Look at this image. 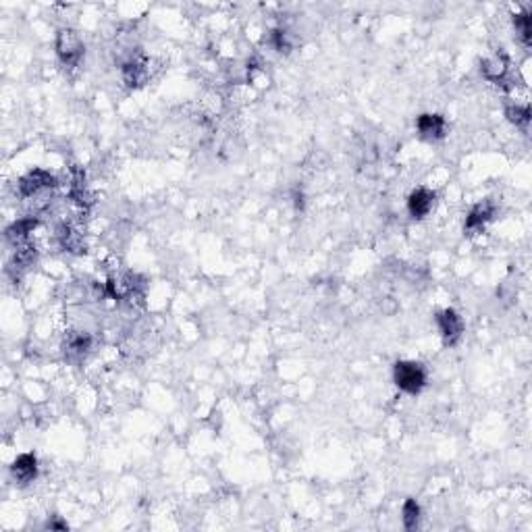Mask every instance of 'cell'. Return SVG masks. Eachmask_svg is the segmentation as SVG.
Segmentation results:
<instances>
[{"label": "cell", "instance_id": "6da1fadb", "mask_svg": "<svg viewBox=\"0 0 532 532\" xmlns=\"http://www.w3.org/2000/svg\"><path fill=\"white\" fill-rule=\"evenodd\" d=\"M393 378H395V385L410 395L420 393L422 387L427 385V372L422 364L418 362H397L393 370Z\"/></svg>", "mask_w": 532, "mask_h": 532}, {"label": "cell", "instance_id": "7a4b0ae2", "mask_svg": "<svg viewBox=\"0 0 532 532\" xmlns=\"http://www.w3.org/2000/svg\"><path fill=\"white\" fill-rule=\"evenodd\" d=\"M57 54L65 65H77L84 57V44L73 29H61L57 36Z\"/></svg>", "mask_w": 532, "mask_h": 532}, {"label": "cell", "instance_id": "3957f363", "mask_svg": "<svg viewBox=\"0 0 532 532\" xmlns=\"http://www.w3.org/2000/svg\"><path fill=\"white\" fill-rule=\"evenodd\" d=\"M437 325H439V331H441V335H443L445 343H455V341L461 337L464 323H461V318L457 316L455 310H443V312L437 316Z\"/></svg>", "mask_w": 532, "mask_h": 532}, {"label": "cell", "instance_id": "277c9868", "mask_svg": "<svg viewBox=\"0 0 532 532\" xmlns=\"http://www.w3.org/2000/svg\"><path fill=\"white\" fill-rule=\"evenodd\" d=\"M435 206V193L427 187H420L416 191H412L410 200H408V210L414 219H424Z\"/></svg>", "mask_w": 532, "mask_h": 532}, {"label": "cell", "instance_id": "5b68a950", "mask_svg": "<svg viewBox=\"0 0 532 532\" xmlns=\"http://www.w3.org/2000/svg\"><path fill=\"white\" fill-rule=\"evenodd\" d=\"M10 472H13L15 480L21 482V485L31 482V480L38 476V459H36V455H34V453H23V455H19V457L13 461Z\"/></svg>", "mask_w": 532, "mask_h": 532}, {"label": "cell", "instance_id": "8992f818", "mask_svg": "<svg viewBox=\"0 0 532 532\" xmlns=\"http://www.w3.org/2000/svg\"><path fill=\"white\" fill-rule=\"evenodd\" d=\"M52 185H54V177H52L50 173H46V171H42V169H36V171L27 173L25 177L21 179V183H19V191H21V195L31 198V195H34V193H38L40 189H44V187H52Z\"/></svg>", "mask_w": 532, "mask_h": 532}, {"label": "cell", "instance_id": "52a82bcc", "mask_svg": "<svg viewBox=\"0 0 532 532\" xmlns=\"http://www.w3.org/2000/svg\"><path fill=\"white\" fill-rule=\"evenodd\" d=\"M508 65H510V63H508V57H505L503 52H495L493 57H489V59L482 61L480 71H482V75H485L487 80L499 84V82H503V77L508 75Z\"/></svg>", "mask_w": 532, "mask_h": 532}, {"label": "cell", "instance_id": "ba28073f", "mask_svg": "<svg viewBox=\"0 0 532 532\" xmlns=\"http://www.w3.org/2000/svg\"><path fill=\"white\" fill-rule=\"evenodd\" d=\"M493 214H495V206H493L491 202H480V204H476V206L470 210L468 219H466V231H468V233L480 231V229L491 221Z\"/></svg>", "mask_w": 532, "mask_h": 532}, {"label": "cell", "instance_id": "9c48e42d", "mask_svg": "<svg viewBox=\"0 0 532 532\" xmlns=\"http://www.w3.org/2000/svg\"><path fill=\"white\" fill-rule=\"evenodd\" d=\"M424 140H439L445 135V119L441 114H422L416 123Z\"/></svg>", "mask_w": 532, "mask_h": 532}, {"label": "cell", "instance_id": "30bf717a", "mask_svg": "<svg viewBox=\"0 0 532 532\" xmlns=\"http://www.w3.org/2000/svg\"><path fill=\"white\" fill-rule=\"evenodd\" d=\"M123 80H125V84H127L129 88H140V86H144V84L148 82V67H146V63H144V61H138V59L125 63V67H123Z\"/></svg>", "mask_w": 532, "mask_h": 532}, {"label": "cell", "instance_id": "8fae6325", "mask_svg": "<svg viewBox=\"0 0 532 532\" xmlns=\"http://www.w3.org/2000/svg\"><path fill=\"white\" fill-rule=\"evenodd\" d=\"M59 239H61L63 248H67V250H71V252H82V248H84L82 235H80L75 229H71L69 225H63V227L59 229Z\"/></svg>", "mask_w": 532, "mask_h": 532}, {"label": "cell", "instance_id": "7c38bea8", "mask_svg": "<svg viewBox=\"0 0 532 532\" xmlns=\"http://www.w3.org/2000/svg\"><path fill=\"white\" fill-rule=\"evenodd\" d=\"M89 350V337L80 333V335H71L65 343V354L69 357H82Z\"/></svg>", "mask_w": 532, "mask_h": 532}, {"label": "cell", "instance_id": "4fadbf2b", "mask_svg": "<svg viewBox=\"0 0 532 532\" xmlns=\"http://www.w3.org/2000/svg\"><path fill=\"white\" fill-rule=\"evenodd\" d=\"M38 223L34 221V219H23V221H17L15 225H10L8 229H6V237L10 239V242H19V239H23L29 231H34V227H36Z\"/></svg>", "mask_w": 532, "mask_h": 532}, {"label": "cell", "instance_id": "5bb4252c", "mask_svg": "<svg viewBox=\"0 0 532 532\" xmlns=\"http://www.w3.org/2000/svg\"><path fill=\"white\" fill-rule=\"evenodd\" d=\"M418 520H420V508L414 499H408L404 503V524L406 529H416L418 526Z\"/></svg>", "mask_w": 532, "mask_h": 532}, {"label": "cell", "instance_id": "9a60e30c", "mask_svg": "<svg viewBox=\"0 0 532 532\" xmlns=\"http://www.w3.org/2000/svg\"><path fill=\"white\" fill-rule=\"evenodd\" d=\"M508 119L512 123H516L518 127H529L531 123V108L529 106H510L508 108Z\"/></svg>", "mask_w": 532, "mask_h": 532}, {"label": "cell", "instance_id": "2e32d148", "mask_svg": "<svg viewBox=\"0 0 532 532\" xmlns=\"http://www.w3.org/2000/svg\"><path fill=\"white\" fill-rule=\"evenodd\" d=\"M514 25H516V29H518L522 42H524V44H531V15H529V13L516 15V17H514Z\"/></svg>", "mask_w": 532, "mask_h": 532}, {"label": "cell", "instance_id": "e0dca14e", "mask_svg": "<svg viewBox=\"0 0 532 532\" xmlns=\"http://www.w3.org/2000/svg\"><path fill=\"white\" fill-rule=\"evenodd\" d=\"M272 42H274V48H276V50H281V52H287V50H289L285 31H274V34H272Z\"/></svg>", "mask_w": 532, "mask_h": 532}]
</instances>
